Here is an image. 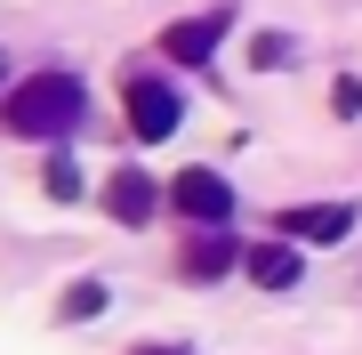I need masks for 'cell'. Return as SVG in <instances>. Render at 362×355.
Instances as JSON below:
<instances>
[{
	"label": "cell",
	"instance_id": "cell-2",
	"mask_svg": "<svg viewBox=\"0 0 362 355\" xmlns=\"http://www.w3.org/2000/svg\"><path fill=\"white\" fill-rule=\"evenodd\" d=\"M169 202H177V210L194 218V226H226V210H233V186H226L218 170H202V162H194V170H177Z\"/></svg>",
	"mask_w": 362,
	"mask_h": 355
},
{
	"label": "cell",
	"instance_id": "cell-11",
	"mask_svg": "<svg viewBox=\"0 0 362 355\" xmlns=\"http://www.w3.org/2000/svg\"><path fill=\"white\" fill-rule=\"evenodd\" d=\"M250 57H258V73H266V65H282V57H290V40H282V33H258V40H250Z\"/></svg>",
	"mask_w": 362,
	"mask_h": 355
},
{
	"label": "cell",
	"instance_id": "cell-9",
	"mask_svg": "<svg viewBox=\"0 0 362 355\" xmlns=\"http://www.w3.org/2000/svg\"><path fill=\"white\" fill-rule=\"evenodd\" d=\"M57 315H65V323H89V315H105V283H73L65 299H57Z\"/></svg>",
	"mask_w": 362,
	"mask_h": 355
},
{
	"label": "cell",
	"instance_id": "cell-1",
	"mask_svg": "<svg viewBox=\"0 0 362 355\" xmlns=\"http://www.w3.org/2000/svg\"><path fill=\"white\" fill-rule=\"evenodd\" d=\"M73 121H81V81L73 73H33L8 97V130L16 137H65Z\"/></svg>",
	"mask_w": 362,
	"mask_h": 355
},
{
	"label": "cell",
	"instance_id": "cell-6",
	"mask_svg": "<svg viewBox=\"0 0 362 355\" xmlns=\"http://www.w3.org/2000/svg\"><path fill=\"white\" fill-rule=\"evenodd\" d=\"M153 202H161V194H153V178H145L137 162H129L113 186H105V210H113L121 226H145V218H153Z\"/></svg>",
	"mask_w": 362,
	"mask_h": 355
},
{
	"label": "cell",
	"instance_id": "cell-4",
	"mask_svg": "<svg viewBox=\"0 0 362 355\" xmlns=\"http://www.w3.org/2000/svg\"><path fill=\"white\" fill-rule=\"evenodd\" d=\"M177 113H185V106H177L169 81H137V73H129V130H137L145 145H161L169 130H177Z\"/></svg>",
	"mask_w": 362,
	"mask_h": 355
},
{
	"label": "cell",
	"instance_id": "cell-8",
	"mask_svg": "<svg viewBox=\"0 0 362 355\" xmlns=\"http://www.w3.org/2000/svg\"><path fill=\"white\" fill-rule=\"evenodd\" d=\"M226 266H233V242H226V226H202V235L194 242H185V275H226Z\"/></svg>",
	"mask_w": 362,
	"mask_h": 355
},
{
	"label": "cell",
	"instance_id": "cell-14",
	"mask_svg": "<svg viewBox=\"0 0 362 355\" xmlns=\"http://www.w3.org/2000/svg\"><path fill=\"white\" fill-rule=\"evenodd\" d=\"M0 73H8V65H0Z\"/></svg>",
	"mask_w": 362,
	"mask_h": 355
},
{
	"label": "cell",
	"instance_id": "cell-13",
	"mask_svg": "<svg viewBox=\"0 0 362 355\" xmlns=\"http://www.w3.org/2000/svg\"><path fill=\"white\" fill-rule=\"evenodd\" d=\"M137 355H177V347H137Z\"/></svg>",
	"mask_w": 362,
	"mask_h": 355
},
{
	"label": "cell",
	"instance_id": "cell-12",
	"mask_svg": "<svg viewBox=\"0 0 362 355\" xmlns=\"http://www.w3.org/2000/svg\"><path fill=\"white\" fill-rule=\"evenodd\" d=\"M330 106H338V121H354L362 113V81H330Z\"/></svg>",
	"mask_w": 362,
	"mask_h": 355
},
{
	"label": "cell",
	"instance_id": "cell-7",
	"mask_svg": "<svg viewBox=\"0 0 362 355\" xmlns=\"http://www.w3.org/2000/svg\"><path fill=\"white\" fill-rule=\"evenodd\" d=\"M250 283H258V291H290L298 283V242L290 235H274V242H258V250H250Z\"/></svg>",
	"mask_w": 362,
	"mask_h": 355
},
{
	"label": "cell",
	"instance_id": "cell-3",
	"mask_svg": "<svg viewBox=\"0 0 362 355\" xmlns=\"http://www.w3.org/2000/svg\"><path fill=\"white\" fill-rule=\"evenodd\" d=\"M354 202H298V210H282V218H274V226H282V235L290 242H346L354 235Z\"/></svg>",
	"mask_w": 362,
	"mask_h": 355
},
{
	"label": "cell",
	"instance_id": "cell-10",
	"mask_svg": "<svg viewBox=\"0 0 362 355\" xmlns=\"http://www.w3.org/2000/svg\"><path fill=\"white\" fill-rule=\"evenodd\" d=\"M40 194L49 202H81V170L73 162H49V170H40Z\"/></svg>",
	"mask_w": 362,
	"mask_h": 355
},
{
	"label": "cell",
	"instance_id": "cell-5",
	"mask_svg": "<svg viewBox=\"0 0 362 355\" xmlns=\"http://www.w3.org/2000/svg\"><path fill=\"white\" fill-rule=\"evenodd\" d=\"M218 33H226V16L209 9V16H185V25H169L161 49L177 57V65H209V57H218Z\"/></svg>",
	"mask_w": 362,
	"mask_h": 355
}]
</instances>
